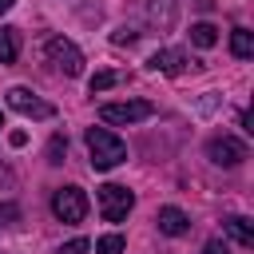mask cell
Listing matches in <instances>:
<instances>
[{
    "instance_id": "obj_7",
    "label": "cell",
    "mask_w": 254,
    "mask_h": 254,
    "mask_svg": "<svg viewBox=\"0 0 254 254\" xmlns=\"http://www.w3.org/2000/svg\"><path fill=\"white\" fill-rule=\"evenodd\" d=\"M206 155H210V163H218V167H238L250 151H246V143L234 139V135H214V139L206 143Z\"/></svg>"
},
{
    "instance_id": "obj_24",
    "label": "cell",
    "mask_w": 254,
    "mask_h": 254,
    "mask_svg": "<svg viewBox=\"0 0 254 254\" xmlns=\"http://www.w3.org/2000/svg\"><path fill=\"white\" fill-rule=\"evenodd\" d=\"M12 4H16V0H0V16H4V12L12 8Z\"/></svg>"
},
{
    "instance_id": "obj_8",
    "label": "cell",
    "mask_w": 254,
    "mask_h": 254,
    "mask_svg": "<svg viewBox=\"0 0 254 254\" xmlns=\"http://www.w3.org/2000/svg\"><path fill=\"white\" fill-rule=\"evenodd\" d=\"M147 67H151V71H163V75H179V71L187 67V52L163 48V52H155V56L147 60Z\"/></svg>"
},
{
    "instance_id": "obj_12",
    "label": "cell",
    "mask_w": 254,
    "mask_h": 254,
    "mask_svg": "<svg viewBox=\"0 0 254 254\" xmlns=\"http://www.w3.org/2000/svg\"><path fill=\"white\" fill-rule=\"evenodd\" d=\"M16 56H20V32L0 28V64H16Z\"/></svg>"
},
{
    "instance_id": "obj_17",
    "label": "cell",
    "mask_w": 254,
    "mask_h": 254,
    "mask_svg": "<svg viewBox=\"0 0 254 254\" xmlns=\"http://www.w3.org/2000/svg\"><path fill=\"white\" fill-rule=\"evenodd\" d=\"M87 250H91V242H87V238H71V242H64L56 254H87Z\"/></svg>"
},
{
    "instance_id": "obj_2",
    "label": "cell",
    "mask_w": 254,
    "mask_h": 254,
    "mask_svg": "<svg viewBox=\"0 0 254 254\" xmlns=\"http://www.w3.org/2000/svg\"><path fill=\"white\" fill-rule=\"evenodd\" d=\"M44 56H48V64H52L56 71H64V75H79V71H83V52H79L71 40H64V36H48V40H44Z\"/></svg>"
},
{
    "instance_id": "obj_10",
    "label": "cell",
    "mask_w": 254,
    "mask_h": 254,
    "mask_svg": "<svg viewBox=\"0 0 254 254\" xmlns=\"http://www.w3.org/2000/svg\"><path fill=\"white\" fill-rule=\"evenodd\" d=\"M175 0H147V20L159 28V32H167L171 24H175Z\"/></svg>"
},
{
    "instance_id": "obj_9",
    "label": "cell",
    "mask_w": 254,
    "mask_h": 254,
    "mask_svg": "<svg viewBox=\"0 0 254 254\" xmlns=\"http://www.w3.org/2000/svg\"><path fill=\"white\" fill-rule=\"evenodd\" d=\"M155 222H159V234H171V238H179V234H187V230H190V218H187L179 206H163Z\"/></svg>"
},
{
    "instance_id": "obj_5",
    "label": "cell",
    "mask_w": 254,
    "mask_h": 254,
    "mask_svg": "<svg viewBox=\"0 0 254 254\" xmlns=\"http://www.w3.org/2000/svg\"><path fill=\"white\" fill-rule=\"evenodd\" d=\"M52 214L60 222H83L87 218V194L79 187H60L52 194Z\"/></svg>"
},
{
    "instance_id": "obj_6",
    "label": "cell",
    "mask_w": 254,
    "mask_h": 254,
    "mask_svg": "<svg viewBox=\"0 0 254 254\" xmlns=\"http://www.w3.org/2000/svg\"><path fill=\"white\" fill-rule=\"evenodd\" d=\"M8 107L20 111V115H28V119H52V115H56V107H52L48 99L32 95L28 87H8Z\"/></svg>"
},
{
    "instance_id": "obj_1",
    "label": "cell",
    "mask_w": 254,
    "mask_h": 254,
    "mask_svg": "<svg viewBox=\"0 0 254 254\" xmlns=\"http://www.w3.org/2000/svg\"><path fill=\"white\" fill-rule=\"evenodd\" d=\"M87 151H91V167L95 171H111L127 159V143L119 135H111L107 127H87Z\"/></svg>"
},
{
    "instance_id": "obj_4",
    "label": "cell",
    "mask_w": 254,
    "mask_h": 254,
    "mask_svg": "<svg viewBox=\"0 0 254 254\" xmlns=\"http://www.w3.org/2000/svg\"><path fill=\"white\" fill-rule=\"evenodd\" d=\"M151 115H155V103H147V99H123V103H103L99 107V119L103 123H119V127L151 119Z\"/></svg>"
},
{
    "instance_id": "obj_16",
    "label": "cell",
    "mask_w": 254,
    "mask_h": 254,
    "mask_svg": "<svg viewBox=\"0 0 254 254\" xmlns=\"http://www.w3.org/2000/svg\"><path fill=\"white\" fill-rule=\"evenodd\" d=\"M123 250H127L123 234H103V238L95 242V254H123Z\"/></svg>"
},
{
    "instance_id": "obj_14",
    "label": "cell",
    "mask_w": 254,
    "mask_h": 254,
    "mask_svg": "<svg viewBox=\"0 0 254 254\" xmlns=\"http://www.w3.org/2000/svg\"><path fill=\"white\" fill-rule=\"evenodd\" d=\"M190 44H194V48H214V44H218V28L206 24V20H202V24H190Z\"/></svg>"
},
{
    "instance_id": "obj_22",
    "label": "cell",
    "mask_w": 254,
    "mask_h": 254,
    "mask_svg": "<svg viewBox=\"0 0 254 254\" xmlns=\"http://www.w3.org/2000/svg\"><path fill=\"white\" fill-rule=\"evenodd\" d=\"M8 143H12V147H24V143H28V135H24V131H12V135H8Z\"/></svg>"
},
{
    "instance_id": "obj_25",
    "label": "cell",
    "mask_w": 254,
    "mask_h": 254,
    "mask_svg": "<svg viewBox=\"0 0 254 254\" xmlns=\"http://www.w3.org/2000/svg\"><path fill=\"white\" fill-rule=\"evenodd\" d=\"M0 127H4V119H0Z\"/></svg>"
},
{
    "instance_id": "obj_20",
    "label": "cell",
    "mask_w": 254,
    "mask_h": 254,
    "mask_svg": "<svg viewBox=\"0 0 254 254\" xmlns=\"http://www.w3.org/2000/svg\"><path fill=\"white\" fill-rule=\"evenodd\" d=\"M202 254H230V246H226L222 238H210V242L202 246Z\"/></svg>"
},
{
    "instance_id": "obj_19",
    "label": "cell",
    "mask_w": 254,
    "mask_h": 254,
    "mask_svg": "<svg viewBox=\"0 0 254 254\" xmlns=\"http://www.w3.org/2000/svg\"><path fill=\"white\" fill-rule=\"evenodd\" d=\"M12 218H20V206L16 202H0V222H12Z\"/></svg>"
},
{
    "instance_id": "obj_11",
    "label": "cell",
    "mask_w": 254,
    "mask_h": 254,
    "mask_svg": "<svg viewBox=\"0 0 254 254\" xmlns=\"http://www.w3.org/2000/svg\"><path fill=\"white\" fill-rule=\"evenodd\" d=\"M222 226H226V234H230V238H234L238 246H254V226H250V218L234 214V218H226Z\"/></svg>"
},
{
    "instance_id": "obj_3",
    "label": "cell",
    "mask_w": 254,
    "mask_h": 254,
    "mask_svg": "<svg viewBox=\"0 0 254 254\" xmlns=\"http://www.w3.org/2000/svg\"><path fill=\"white\" fill-rule=\"evenodd\" d=\"M131 206H135V194L127 187H119V183H103L99 187V214H103V222H123L131 214Z\"/></svg>"
},
{
    "instance_id": "obj_18",
    "label": "cell",
    "mask_w": 254,
    "mask_h": 254,
    "mask_svg": "<svg viewBox=\"0 0 254 254\" xmlns=\"http://www.w3.org/2000/svg\"><path fill=\"white\" fill-rule=\"evenodd\" d=\"M48 155H52V163H64L60 155H67V143H64L60 135H56V139H52V147H48Z\"/></svg>"
},
{
    "instance_id": "obj_13",
    "label": "cell",
    "mask_w": 254,
    "mask_h": 254,
    "mask_svg": "<svg viewBox=\"0 0 254 254\" xmlns=\"http://www.w3.org/2000/svg\"><path fill=\"white\" fill-rule=\"evenodd\" d=\"M230 52H234L238 60H250V56H254V32L234 28V32H230Z\"/></svg>"
},
{
    "instance_id": "obj_21",
    "label": "cell",
    "mask_w": 254,
    "mask_h": 254,
    "mask_svg": "<svg viewBox=\"0 0 254 254\" xmlns=\"http://www.w3.org/2000/svg\"><path fill=\"white\" fill-rule=\"evenodd\" d=\"M111 40H115V44H131V40H135V32H131V28H119Z\"/></svg>"
},
{
    "instance_id": "obj_15",
    "label": "cell",
    "mask_w": 254,
    "mask_h": 254,
    "mask_svg": "<svg viewBox=\"0 0 254 254\" xmlns=\"http://www.w3.org/2000/svg\"><path fill=\"white\" fill-rule=\"evenodd\" d=\"M115 83H123V71H95L87 87H91V95H95V91H107V87H115Z\"/></svg>"
},
{
    "instance_id": "obj_23",
    "label": "cell",
    "mask_w": 254,
    "mask_h": 254,
    "mask_svg": "<svg viewBox=\"0 0 254 254\" xmlns=\"http://www.w3.org/2000/svg\"><path fill=\"white\" fill-rule=\"evenodd\" d=\"M8 179H12V175H8V167L0 163V187H8Z\"/></svg>"
}]
</instances>
